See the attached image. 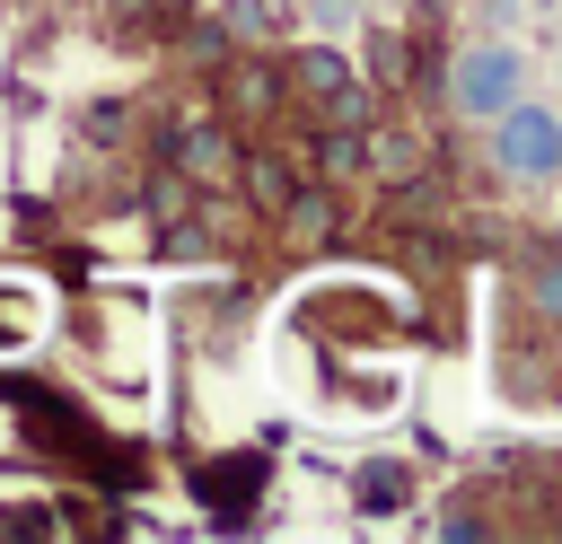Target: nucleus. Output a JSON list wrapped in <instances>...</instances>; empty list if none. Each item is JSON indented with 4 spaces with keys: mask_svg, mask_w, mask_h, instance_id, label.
<instances>
[{
    "mask_svg": "<svg viewBox=\"0 0 562 544\" xmlns=\"http://www.w3.org/2000/svg\"><path fill=\"white\" fill-rule=\"evenodd\" d=\"M35 333V298H26V281H0V351H18Z\"/></svg>",
    "mask_w": 562,
    "mask_h": 544,
    "instance_id": "obj_3",
    "label": "nucleus"
},
{
    "mask_svg": "<svg viewBox=\"0 0 562 544\" xmlns=\"http://www.w3.org/2000/svg\"><path fill=\"white\" fill-rule=\"evenodd\" d=\"M360 500H369V509H395V500H404V474H395V465H360Z\"/></svg>",
    "mask_w": 562,
    "mask_h": 544,
    "instance_id": "obj_4",
    "label": "nucleus"
},
{
    "mask_svg": "<svg viewBox=\"0 0 562 544\" xmlns=\"http://www.w3.org/2000/svg\"><path fill=\"white\" fill-rule=\"evenodd\" d=\"M299 70H307V88H316V97H342V61H334V53H307Z\"/></svg>",
    "mask_w": 562,
    "mask_h": 544,
    "instance_id": "obj_5",
    "label": "nucleus"
},
{
    "mask_svg": "<svg viewBox=\"0 0 562 544\" xmlns=\"http://www.w3.org/2000/svg\"><path fill=\"white\" fill-rule=\"evenodd\" d=\"M457 105H465V114H501V105H518V53H509V44L465 53V61H457Z\"/></svg>",
    "mask_w": 562,
    "mask_h": 544,
    "instance_id": "obj_2",
    "label": "nucleus"
},
{
    "mask_svg": "<svg viewBox=\"0 0 562 544\" xmlns=\"http://www.w3.org/2000/svg\"><path fill=\"white\" fill-rule=\"evenodd\" d=\"M501 167L509 175H544L553 158H562V123L553 114H536V105H501Z\"/></svg>",
    "mask_w": 562,
    "mask_h": 544,
    "instance_id": "obj_1",
    "label": "nucleus"
}]
</instances>
